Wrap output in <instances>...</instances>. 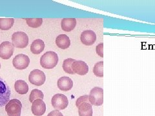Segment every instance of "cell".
I'll return each instance as SVG.
<instances>
[{
  "instance_id": "ffe728a7",
  "label": "cell",
  "mask_w": 155,
  "mask_h": 116,
  "mask_svg": "<svg viewBox=\"0 0 155 116\" xmlns=\"http://www.w3.org/2000/svg\"><path fill=\"white\" fill-rule=\"evenodd\" d=\"M75 61V60L72 59V58H68L64 60V63H63V69L67 74H75L74 72L72 70V63Z\"/></svg>"
},
{
  "instance_id": "603a6c76",
  "label": "cell",
  "mask_w": 155,
  "mask_h": 116,
  "mask_svg": "<svg viewBox=\"0 0 155 116\" xmlns=\"http://www.w3.org/2000/svg\"><path fill=\"white\" fill-rule=\"evenodd\" d=\"M44 98V95L43 93L40 90L38 89H34L31 91V93L29 96V101L31 103H33L34 101L38 99H43Z\"/></svg>"
},
{
  "instance_id": "ba28073f",
  "label": "cell",
  "mask_w": 155,
  "mask_h": 116,
  "mask_svg": "<svg viewBox=\"0 0 155 116\" xmlns=\"http://www.w3.org/2000/svg\"><path fill=\"white\" fill-rule=\"evenodd\" d=\"M51 103L53 108L57 110H61L67 107L69 105V101H68L67 97L65 95L57 94L52 98Z\"/></svg>"
},
{
  "instance_id": "7a4b0ae2",
  "label": "cell",
  "mask_w": 155,
  "mask_h": 116,
  "mask_svg": "<svg viewBox=\"0 0 155 116\" xmlns=\"http://www.w3.org/2000/svg\"><path fill=\"white\" fill-rule=\"evenodd\" d=\"M58 56L54 52L48 51L43 54L40 58V65L45 69H52L57 65Z\"/></svg>"
},
{
  "instance_id": "6da1fadb",
  "label": "cell",
  "mask_w": 155,
  "mask_h": 116,
  "mask_svg": "<svg viewBox=\"0 0 155 116\" xmlns=\"http://www.w3.org/2000/svg\"><path fill=\"white\" fill-rule=\"evenodd\" d=\"M76 107L78 108L80 116H93V110L89 101V95L81 96L76 100Z\"/></svg>"
},
{
  "instance_id": "8fae6325",
  "label": "cell",
  "mask_w": 155,
  "mask_h": 116,
  "mask_svg": "<svg viewBox=\"0 0 155 116\" xmlns=\"http://www.w3.org/2000/svg\"><path fill=\"white\" fill-rule=\"evenodd\" d=\"M80 40L84 45L87 46H91L95 43L96 40V35L95 32L93 31H85L81 33L80 36Z\"/></svg>"
},
{
  "instance_id": "e0dca14e",
  "label": "cell",
  "mask_w": 155,
  "mask_h": 116,
  "mask_svg": "<svg viewBox=\"0 0 155 116\" xmlns=\"http://www.w3.org/2000/svg\"><path fill=\"white\" fill-rule=\"evenodd\" d=\"M45 48V43L41 40H36L31 45V51L34 54H39L41 53Z\"/></svg>"
},
{
  "instance_id": "2e32d148",
  "label": "cell",
  "mask_w": 155,
  "mask_h": 116,
  "mask_svg": "<svg viewBox=\"0 0 155 116\" xmlns=\"http://www.w3.org/2000/svg\"><path fill=\"white\" fill-rule=\"evenodd\" d=\"M56 44L63 50L67 49L71 45L70 39L65 34L59 35L56 39Z\"/></svg>"
},
{
  "instance_id": "52a82bcc",
  "label": "cell",
  "mask_w": 155,
  "mask_h": 116,
  "mask_svg": "<svg viewBox=\"0 0 155 116\" xmlns=\"http://www.w3.org/2000/svg\"><path fill=\"white\" fill-rule=\"evenodd\" d=\"M46 76L43 71L39 69H35L30 73L28 76V81L34 85L38 86H41L45 83Z\"/></svg>"
},
{
  "instance_id": "5b68a950",
  "label": "cell",
  "mask_w": 155,
  "mask_h": 116,
  "mask_svg": "<svg viewBox=\"0 0 155 116\" xmlns=\"http://www.w3.org/2000/svg\"><path fill=\"white\" fill-rule=\"evenodd\" d=\"M89 98L92 105H102L104 103V90L100 87H94L91 90Z\"/></svg>"
},
{
  "instance_id": "cb8c5ba5",
  "label": "cell",
  "mask_w": 155,
  "mask_h": 116,
  "mask_svg": "<svg viewBox=\"0 0 155 116\" xmlns=\"http://www.w3.org/2000/svg\"><path fill=\"white\" fill-rule=\"evenodd\" d=\"M103 49H104V43H100L98 45H97L96 47V54L98 56H100L101 57H104V53H103Z\"/></svg>"
},
{
  "instance_id": "d4e9b609",
  "label": "cell",
  "mask_w": 155,
  "mask_h": 116,
  "mask_svg": "<svg viewBox=\"0 0 155 116\" xmlns=\"http://www.w3.org/2000/svg\"><path fill=\"white\" fill-rule=\"evenodd\" d=\"M47 116H64V115H63L62 113L60 112L59 110H54L48 114Z\"/></svg>"
},
{
  "instance_id": "7c38bea8",
  "label": "cell",
  "mask_w": 155,
  "mask_h": 116,
  "mask_svg": "<svg viewBox=\"0 0 155 116\" xmlns=\"http://www.w3.org/2000/svg\"><path fill=\"white\" fill-rule=\"evenodd\" d=\"M72 69L75 74L80 76H84L88 73L89 66L83 61L75 60L72 65Z\"/></svg>"
},
{
  "instance_id": "277c9868",
  "label": "cell",
  "mask_w": 155,
  "mask_h": 116,
  "mask_svg": "<svg viewBox=\"0 0 155 116\" xmlns=\"http://www.w3.org/2000/svg\"><path fill=\"white\" fill-rule=\"evenodd\" d=\"M12 42L14 47L19 48H24L28 44V37L23 32H14L12 36Z\"/></svg>"
},
{
  "instance_id": "d6986e66",
  "label": "cell",
  "mask_w": 155,
  "mask_h": 116,
  "mask_svg": "<svg viewBox=\"0 0 155 116\" xmlns=\"http://www.w3.org/2000/svg\"><path fill=\"white\" fill-rule=\"evenodd\" d=\"M14 23L13 18H0V29L3 31H8Z\"/></svg>"
},
{
  "instance_id": "44dd1931",
  "label": "cell",
  "mask_w": 155,
  "mask_h": 116,
  "mask_svg": "<svg viewBox=\"0 0 155 116\" xmlns=\"http://www.w3.org/2000/svg\"><path fill=\"white\" fill-rule=\"evenodd\" d=\"M93 73L97 77H104V61H101L96 63L93 68Z\"/></svg>"
},
{
  "instance_id": "8992f818",
  "label": "cell",
  "mask_w": 155,
  "mask_h": 116,
  "mask_svg": "<svg viewBox=\"0 0 155 116\" xmlns=\"http://www.w3.org/2000/svg\"><path fill=\"white\" fill-rule=\"evenodd\" d=\"M22 105L18 99H13L5 105V111L8 116H20Z\"/></svg>"
},
{
  "instance_id": "ac0fdd59",
  "label": "cell",
  "mask_w": 155,
  "mask_h": 116,
  "mask_svg": "<svg viewBox=\"0 0 155 116\" xmlns=\"http://www.w3.org/2000/svg\"><path fill=\"white\" fill-rule=\"evenodd\" d=\"M14 89L19 94H26L28 92V86L25 81L18 80L14 84Z\"/></svg>"
},
{
  "instance_id": "30bf717a",
  "label": "cell",
  "mask_w": 155,
  "mask_h": 116,
  "mask_svg": "<svg viewBox=\"0 0 155 116\" xmlns=\"http://www.w3.org/2000/svg\"><path fill=\"white\" fill-rule=\"evenodd\" d=\"M14 47L9 41H4L0 45V57L3 60H8L13 55Z\"/></svg>"
},
{
  "instance_id": "9c48e42d",
  "label": "cell",
  "mask_w": 155,
  "mask_h": 116,
  "mask_svg": "<svg viewBox=\"0 0 155 116\" xmlns=\"http://www.w3.org/2000/svg\"><path fill=\"white\" fill-rule=\"evenodd\" d=\"M29 63H30V59L29 57L23 54H18L14 57L12 60V64L14 68L18 70H24L27 69Z\"/></svg>"
},
{
  "instance_id": "5bb4252c",
  "label": "cell",
  "mask_w": 155,
  "mask_h": 116,
  "mask_svg": "<svg viewBox=\"0 0 155 116\" xmlns=\"http://www.w3.org/2000/svg\"><path fill=\"white\" fill-rule=\"evenodd\" d=\"M57 85L58 89L64 92H67L72 89L73 86V81L69 77H61L58 80Z\"/></svg>"
},
{
  "instance_id": "484cf974",
  "label": "cell",
  "mask_w": 155,
  "mask_h": 116,
  "mask_svg": "<svg viewBox=\"0 0 155 116\" xmlns=\"http://www.w3.org/2000/svg\"><path fill=\"white\" fill-rule=\"evenodd\" d=\"M0 69H1V63H0Z\"/></svg>"
},
{
  "instance_id": "7402d4cb",
  "label": "cell",
  "mask_w": 155,
  "mask_h": 116,
  "mask_svg": "<svg viewBox=\"0 0 155 116\" xmlns=\"http://www.w3.org/2000/svg\"><path fill=\"white\" fill-rule=\"evenodd\" d=\"M26 22L28 27L31 28L40 27L43 23L41 18H27Z\"/></svg>"
},
{
  "instance_id": "4fadbf2b",
  "label": "cell",
  "mask_w": 155,
  "mask_h": 116,
  "mask_svg": "<svg viewBox=\"0 0 155 116\" xmlns=\"http://www.w3.org/2000/svg\"><path fill=\"white\" fill-rule=\"evenodd\" d=\"M32 114L36 116H41L45 113L46 105L43 99H38L32 103Z\"/></svg>"
},
{
  "instance_id": "9a60e30c",
  "label": "cell",
  "mask_w": 155,
  "mask_h": 116,
  "mask_svg": "<svg viewBox=\"0 0 155 116\" xmlns=\"http://www.w3.org/2000/svg\"><path fill=\"white\" fill-rule=\"evenodd\" d=\"M76 25V19L75 18H64L61 22L62 30L69 32L75 28Z\"/></svg>"
},
{
  "instance_id": "3957f363",
  "label": "cell",
  "mask_w": 155,
  "mask_h": 116,
  "mask_svg": "<svg viewBox=\"0 0 155 116\" xmlns=\"http://www.w3.org/2000/svg\"><path fill=\"white\" fill-rule=\"evenodd\" d=\"M11 91L7 82L0 77V107L6 105L10 100Z\"/></svg>"
}]
</instances>
